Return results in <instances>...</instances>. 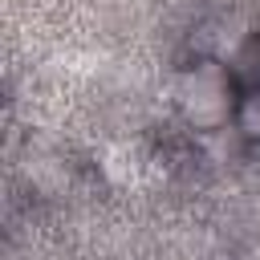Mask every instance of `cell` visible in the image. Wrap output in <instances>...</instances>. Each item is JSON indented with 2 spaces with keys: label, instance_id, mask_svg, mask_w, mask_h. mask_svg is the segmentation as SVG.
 Listing matches in <instances>:
<instances>
[{
  "label": "cell",
  "instance_id": "obj_1",
  "mask_svg": "<svg viewBox=\"0 0 260 260\" xmlns=\"http://www.w3.org/2000/svg\"><path fill=\"white\" fill-rule=\"evenodd\" d=\"M175 106L191 130H223L236 114V85L219 61H195L175 81Z\"/></svg>",
  "mask_w": 260,
  "mask_h": 260
}]
</instances>
